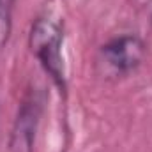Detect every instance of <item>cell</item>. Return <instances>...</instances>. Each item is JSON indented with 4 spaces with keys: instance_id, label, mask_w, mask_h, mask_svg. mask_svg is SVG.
Here are the masks:
<instances>
[{
    "instance_id": "cell-3",
    "label": "cell",
    "mask_w": 152,
    "mask_h": 152,
    "mask_svg": "<svg viewBox=\"0 0 152 152\" xmlns=\"http://www.w3.org/2000/svg\"><path fill=\"white\" fill-rule=\"evenodd\" d=\"M12 4L14 0H0V50L9 41L12 27Z\"/></svg>"
},
{
    "instance_id": "cell-2",
    "label": "cell",
    "mask_w": 152,
    "mask_h": 152,
    "mask_svg": "<svg viewBox=\"0 0 152 152\" xmlns=\"http://www.w3.org/2000/svg\"><path fill=\"white\" fill-rule=\"evenodd\" d=\"M145 57V44L138 36H120L101 48L103 62L115 73H129L136 69Z\"/></svg>"
},
{
    "instance_id": "cell-1",
    "label": "cell",
    "mask_w": 152,
    "mask_h": 152,
    "mask_svg": "<svg viewBox=\"0 0 152 152\" xmlns=\"http://www.w3.org/2000/svg\"><path fill=\"white\" fill-rule=\"evenodd\" d=\"M62 41L64 34L58 23L48 18H39L34 21L28 36V46L36 55L42 69L50 75L53 83L66 90V71H64V58H62Z\"/></svg>"
},
{
    "instance_id": "cell-4",
    "label": "cell",
    "mask_w": 152,
    "mask_h": 152,
    "mask_svg": "<svg viewBox=\"0 0 152 152\" xmlns=\"http://www.w3.org/2000/svg\"><path fill=\"white\" fill-rule=\"evenodd\" d=\"M151 18H152V4H151Z\"/></svg>"
}]
</instances>
